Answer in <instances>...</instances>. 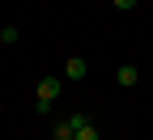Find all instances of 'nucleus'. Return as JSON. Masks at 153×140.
<instances>
[{"label": "nucleus", "mask_w": 153, "mask_h": 140, "mask_svg": "<svg viewBox=\"0 0 153 140\" xmlns=\"http://www.w3.org/2000/svg\"><path fill=\"white\" fill-rule=\"evenodd\" d=\"M85 123H89V115H81V110H72V115H68V127H72V132H81Z\"/></svg>", "instance_id": "4"}, {"label": "nucleus", "mask_w": 153, "mask_h": 140, "mask_svg": "<svg viewBox=\"0 0 153 140\" xmlns=\"http://www.w3.org/2000/svg\"><path fill=\"white\" fill-rule=\"evenodd\" d=\"M72 140H98V132H94V123H85L81 132H76V136H72Z\"/></svg>", "instance_id": "7"}, {"label": "nucleus", "mask_w": 153, "mask_h": 140, "mask_svg": "<svg viewBox=\"0 0 153 140\" xmlns=\"http://www.w3.org/2000/svg\"><path fill=\"white\" fill-rule=\"evenodd\" d=\"M85 72H89V64H85L81 55H72L68 64H64V76H68V81H85Z\"/></svg>", "instance_id": "3"}, {"label": "nucleus", "mask_w": 153, "mask_h": 140, "mask_svg": "<svg viewBox=\"0 0 153 140\" xmlns=\"http://www.w3.org/2000/svg\"><path fill=\"white\" fill-rule=\"evenodd\" d=\"M0 38H4V47H13L22 34H17V26H4V30H0Z\"/></svg>", "instance_id": "6"}, {"label": "nucleus", "mask_w": 153, "mask_h": 140, "mask_svg": "<svg viewBox=\"0 0 153 140\" xmlns=\"http://www.w3.org/2000/svg\"><path fill=\"white\" fill-rule=\"evenodd\" d=\"M55 98H60V76H43L34 89V110H51Z\"/></svg>", "instance_id": "1"}, {"label": "nucleus", "mask_w": 153, "mask_h": 140, "mask_svg": "<svg viewBox=\"0 0 153 140\" xmlns=\"http://www.w3.org/2000/svg\"><path fill=\"white\" fill-rule=\"evenodd\" d=\"M136 81H140V68H132V64H123V68H115V85H119V89H132Z\"/></svg>", "instance_id": "2"}, {"label": "nucleus", "mask_w": 153, "mask_h": 140, "mask_svg": "<svg viewBox=\"0 0 153 140\" xmlns=\"http://www.w3.org/2000/svg\"><path fill=\"white\" fill-rule=\"evenodd\" d=\"M98 140H102V136H98Z\"/></svg>", "instance_id": "10"}, {"label": "nucleus", "mask_w": 153, "mask_h": 140, "mask_svg": "<svg viewBox=\"0 0 153 140\" xmlns=\"http://www.w3.org/2000/svg\"><path fill=\"white\" fill-rule=\"evenodd\" d=\"M111 4H115V9H123V13H128V9H136V0H111Z\"/></svg>", "instance_id": "8"}, {"label": "nucleus", "mask_w": 153, "mask_h": 140, "mask_svg": "<svg viewBox=\"0 0 153 140\" xmlns=\"http://www.w3.org/2000/svg\"><path fill=\"white\" fill-rule=\"evenodd\" d=\"M72 136H76V132L68 127V119H60V123H55V140H72Z\"/></svg>", "instance_id": "5"}, {"label": "nucleus", "mask_w": 153, "mask_h": 140, "mask_svg": "<svg viewBox=\"0 0 153 140\" xmlns=\"http://www.w3.org/2000/svg\"><path fill=\"white\" fill-rule=\"evenodd\" d=\"M0 47H4V38H0Z\"/></svg>", "instance_id": "9"}]
</instances>
